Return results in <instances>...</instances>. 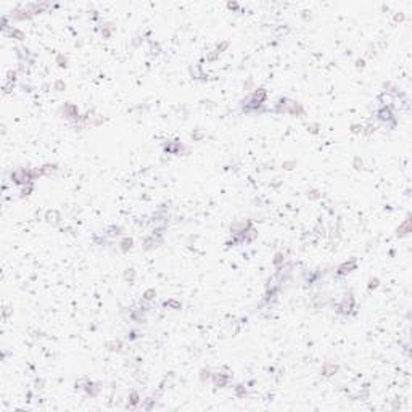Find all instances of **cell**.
Here are the masks:
<instances>
[{
    "mask_svg": "<svg viewBox=\"0 0 412 412\" xmlns=\"http://www.w3.org/2000/svg\"><path fill=\"white\" fill-rule=\"evenodd\" d=\"M378 118H380V119H383V121L390 119V118H391V113H390V110H388V108H383L382 111H378Z\"/></svg>",
    "mask_w": 412,
    "mask_h": 412,
    "instance_id": "obj_1",
    "label": "cell"
}]
</instances>
